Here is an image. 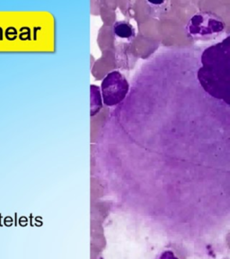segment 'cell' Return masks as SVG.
Returning a JSON list of instances; mask_svg holds the SVG:
<instances>
[{
	"label": "cell",
	"instance_id": "1",
	"mask_svg": "<svg viewBox=\"0 0 230 259\" xmlns=\"http://www.w3.org/2000/svg\"><path fill=\"white\" fill-rule=\"evenodd\" d=\"M197 78L210 97L230 105V35L202 50Z\"/></svg>",
	"mask_w": 230,
	"mask_h": 259
},
{
	"label": "cell",
	"instance_id": "2",
	"mask_svg": "<svg viewBox=\"0 0 230 259\" xmlns=\"http://www.w3.org/2000/svg\"><path fill=\"white\" fill-rule=\"evenodd\" d=\"M224 29V21L217 15L210 12L196 14L186 25L188 36L194 40H212L221 34Z\"/></svg>",
	"mask_w": 230,
	"mask_h": 259
},
{
	"label": "cell",
	"instance_id": "3",
	"mask_svg": "<svg viewBox=\"0 0 230 259\" xmlns=\"http://www.w3.org/2000/svg\"><path fill=\"white\" fill-rule=\"evenodd\" d=\"M129 89V83L121 72H110L102 82L103 101L108 106L118 105L124 100Z\"/></svg>",
	"mask_w": 230,
	"mask_h": 259
},
{
	"label": "cell",
	"instance_id": "4",
	"mask_svg": "<svg viewBox=\"0 0 230 259\" xmlns=\"http://www.w3.org/2000/svg\"><path fill=\"white\" fill-rule=\"evenodd\" d=\"M113 32L121 39H131L135 36V29L129 22L119 21L113 25Z\"/></svg>",
	"mask_w": 230,
	"mask_h": 259
},
{
	"label": "cell",
	"instance_id": "5",
	"mask_svg": "<svg viewBox=\"0 0 230 259\" xmlns=\"http://www.w3.org/2000/svg\"><path fill=\"white\" fill-rule=\"evenodd\" d=\"M91 115L94 116L96 113H98L101 109V97H100V93H99V89L96 85H91Z\"/></svg>",
	"mask_w": 230,
	"mask_h": 259
},
{
	"label": "cell",
	"instance_id": "6",
	"mask_svg": "<svg viewBox=\"0 0 230 259\" xmlns=\"http://www.w3.org/2000/svg\"><path fill=\"white\" fill-rule=\"evenodd\" d=\"M156 259H180L175 255L174 251L170 249L162 251L161 253L157 256Z\"/></svg>",
	"mask_w": 230,
	"mask_h": 259
}]
</instances>
